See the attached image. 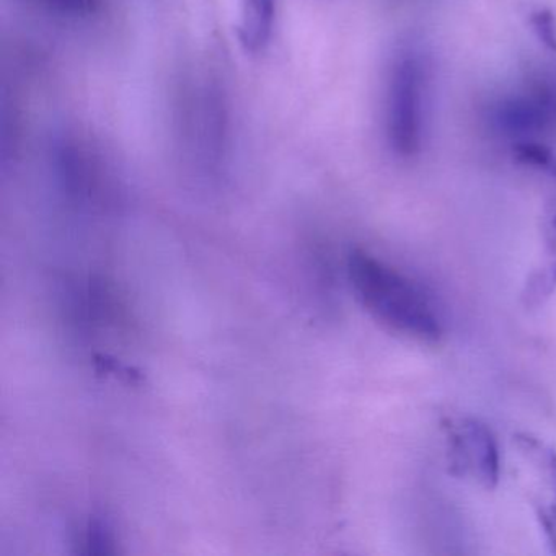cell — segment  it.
I'll use <instances>...</instances> for the list:
<instances>
[{"label":"cell","instance_id":"obj_1","mask_svg":"<svg viewBox=\"0 0 556 556\" xmlns=\"http://www.w3.org/2000/svg\"><path fill=\"white\" fill-rule=\"evenodd\" d=\"M348 275L363 307L390 330L421 343H435L442 324L425 292L399 269L377 256L354 250Z\"/></svg>","mask_w":556,"mask_h":556},{"label":"cell","instance_id":"obj_2","mask_svg":"<svg viewBox=\"0 0 556 556\" xmlns=\"http://www.w3.org/2000/svg\"><path fill=\"white\" fill-rule=\"evenodd\" d=\"M177 148L201 172H217L230 152V109L226 90L207 73L191 74L175 102Z\"/></svg>","mask_w":556,"mask_h":556},{"label":"cell","instance_id":"obj_3","mask_svg":"<svg viewBox=\"0 0 556 556\" xmlns=\"http://www.w3.org/2000/svg\"><path fill=\"white\" fill-rule=\"evenodd\" d=\"M447 465L454 477L493 490L500 481L501 455L493 431L478 419L465 418L448 428Z\"/></svg>","mask_w":556,"mask_h":556},{"label":"cell","instance_id":"obj_4","mask_svg":"<svg viewBox=\"0 0 556 556\" xmlns=\"http://www.w3.org/2000/svg\"><path fill=\"white\" fill-rule=\"evenodd\" d=\"M514 445L530 478L529 497L540 529L556 553V451L530 434H517Z\"/></svg>","mask_w":556,"mask_h":556},{"label":"cell","instance_id":"obj_5","mask_svg":"<svg viewBox=\"0 0 556 556\" xmlns=\"http://www.w3.org/2000/svg\"><path fill=\"white\" fill-rule=\"evenodd\" d=\"M421 122V73L413 60L395 67L390 86L389 123L393 144L400 151H412L418 142Z\"/></svg>","mask_w":556,"mask_h":556},{"label":"cell","instance_id":"obj_6","mask_svg":"<svg viewBox=\"0 0 556 556\" xmlns=\"http://www.w3.org/2000/svg\"><path fill=\"white\" fill-rule=\"evenodd\" d=\"M276 0H240L239 40L247 53L268 47L276 24Z\"/></svg>","mask_w":556,"mask_h":556},{"label":"cell","instance_id":"obj_7","mask_svg":"<svg viewBox=\"0 0 556 556\" xmlns=\"http://www.w3.org/2000/svg\"><path fill=\"white\" fill-rule=\"evenodd\" d=\"M40 2L51 11L77 18L97 14L102 4V0H40Z\"/></svg>","mask_w":556,"mask_h":556}]
</instances>
